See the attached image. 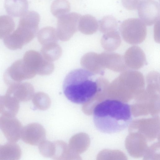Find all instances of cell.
<instances>
[{
	"mask_svg": "<svg viewBox=\"0 0 160 160\" xmlns=\"http://www.w3.org/2000/svg\"><path fill=\"white\" fill-rule=\"evenodd\" d=\"M93 121L97 129L107 134L126 129L132 119L130 106L122 101L106 99L97 104L93 111Z\"/></svg>",
	"mask_w": 160,
	"mask_h": 160,
	"instance_id": "1",
	"label": "cell"
},
{
	"mask_svg": "<svg viewBox=\"0 0 160 160\" xmlns=\"http://www.w3.org/2000/svg\"><path fill=\"white\" fill-rule=\"evenodd\" d=\"M96 74L84 69L71 71L65 78L63 84L66 97L72 102L79 104L91 100L101 89V78Z\"/></svg>",
	"mask_w": 160,
	"mask_h": 160,
	"instance_id": "2",
	"label": "cell"
},
{
	"mask_svg": "<svg viewBox=\"0 0 160 160\" xmlns=\"http://www.w3.org/2000/svg\"><path fill=\"white\" fill-rule=\"evenodd\" d=\"M39 24L34 19L26 16L21 17L15 30L4 38V43L10 49H21L36 36Z\"/></svg>",
	"mask_w": 160,
	"mask_h": 160,
	"instance_id": "3",
	"label": "cell"
},
{
	"mask_svg": "<svg viewBox=\"0 0 160 160\" xmlns=\"http://www.w3.org/2000/svg\"><path fill=\"white\" fill-rule=\"evenodd\" d=\"M22 60L27 67L36 74L48 75L52 72L54 69L52 62L45 59L40 53L34 50L27 51Z\"/></svg>",
	"mask_w": 160,
	"mask_h": 160,
	"instance_id": "4",
	"label": "cell"
},
{
	"mask_svg": "<svg viewBox=\"0 0 160 160\" xmlns=\"http://www.w3.org/2000/svg\"><path fill=\"white\" fill-rule=\"evenodd\" d=\"M36 74L26 65L22 59L14 62L6 70L4 75L5 83L10 86L33 78Z\"/></svg>",
	"mask_w": 160,
	"mask_h": 160,
	"instance_id": "5",
	"label": "cell"
},
{
	"mask_svg": "<svg viewBox=\"0 0 160 160\" xmlns=\"http://www.w3.org/2000/svg\"><path fill=\"white\" fill-rule=\"evenodd\" d=\"M81 16L76 12L68 13L58 18L56 29L59 39L69 40L77 31Z\"/></svg>",
	"mask_w": 160,
	"mask_h": 160,
	"instance_id": "6",
	"label": "cell"
},
{
	"mask_svg": "<svg viewBox=\"0 0 160 160\" xmlns=\"http://www.w3.org/2000/svg\"><path fill=\"white\" fill-rule=\"evenodd\" d=\"M141 20L147 25H151L159 20L160 7L154 0L141 1L138 8Z\"/></svg>",
	"mask_w": 160,
	"mask_h": 160,
	"instance_id": "7",
	"label": "cell"
},
{
	"mask_svg": "<svg viewBox=\"0 0 160 160\" xmlns=\"http://www.w3.org/2000/svg\"><path fill=\"white\" fill-rule=\"evenodd\" d=\"M0 127L9 142H16L20 138L22 127L15 117L1 116Z\"/></svg>",
	"mask_w": 160,
	"mask_h": 160,
	"instance_id": "8",
	"label": "cell"
},
{
	"mask_svg": "<svg viewBox=\"0 0 160 160\" xmlns=\"http://www.w3.org/2000/svg\"><path fill=\"white\" fill-rule=\"evenodd\" d=\"M33 92V86L31 83L20 82L9 86L5 94L13 98L19 102L28 100Z\"/></svg>",
	"mask_w": 160,
	"mask_h": 160,
	"instance_id": "9",
	"label": "cell"
},
{
	"mask_svg": "<svg viewBox=\"0 0 160 160\" xmlns=\"http://www.w3.org/2000/svg\"><path fill=\"white\" fill-rule=\"evenodd\" d=\"M120 28L123 35L128 37L143 36L146 31L144 23L136 18L125 20L121 24Z\"/></svg>",
	"mask_w": 160,
	"mask_h": 160,
	"instance_id": "10",
	"label": "cell"
},
{
	"mask_svg": "<svg viewBox=\"0 0 160 160\" xmlns=\"http://www.w3.org/2000/svg\"><path fill=\"white\" fill-rule=\"evenodd\" d=\"M19 146L16 142H9L0 145V160H17L21 156Z\"/></svg>",
	"mask_w": 160,
	"mask_h": 160,
	"instance_id": "11",
	"label": "cell"
},
{
	"mask_svg": "<svg viewBox=\"0 0 160 160\" xmlns=\"http://www.w3.org/2000/svg\"><path fill=\"white\" fill-rule=\"evenodd\" d=\"M27 0H5L4 7L7 13L14 17L21 16L27 11Z\"/></svg>",
	"mask_w": 160,
	"mask_h": 160,
	"instance_id": "12",
	"label": "cell"
},
{
	"mask_svg": "<svg viewBox=\"0 0 160 160\" xmlns=\"http://www.w3.org/2000/svg\"><path fill=\"white\" fill-rule=\"evenodd\" d=\"M98 27V21L93 16L87 14L81 16L78 29L82 33L87 35L93 34L96 31Z\"/></svg>",
	"mask_w": 160,
	"mask_h": 160,
	"instance_id": "13",
	"label": "cell"
},
{
	"mask_svg": "<svg viewBox=\"0 0 160 160\" xmlns=\"http://www.w3.org/2000/svg\"><path fill=\"white\" fill-rule=\"evenodd\" d=\"M62 53L61 48L56 42L43 45L40 53L45 59L52 62L59 59Z\"/></svg>",
	"mask_w": 160,
	"mask_h": 160,
	"instance_id": "14",
	"label": "cell"
},
{
	"mask_svg": "<svg viewBox=\"0 0 160 160\" xmlns=\"http://www.w3.org/2000/svg\"><path fill=\"white\" fill-rule=\"evenodd\" d=\"M37 38L42 46L57 42L59 39L56 29L51 27H47L41 29L38 33Z\"/></svg>",
	"mask_w": 160,
	"mask_h": 160,
	"instance_id": "15",
	"label": "cell"
},
{
	"mask_svg": "<svg viewBox=\"0 0 160 160\" xmlns=\"http://www.w3.org/2000/svg\"><path fill=\"white\" fill-rule=\"evenodd\" d=\"M70 10V4L67 0H55L51 7L52 13L58 18L68 13Z\"/></svg>",
	"mask_w": 160,
	"mask_h": 160,
	"instance_id": "16",
	"label": "cell"
},
{
	"mask_svg": "<svg viewBox=\"0 0 160 160\" xmlns=\"http://www.w3.org/2000/svg\"><path fill=\"white\" fill-rule=\"evenodd\" d=\"M15 23L13 18L8 15L0 16V39H3L14 31Z\"/></svg>",
	"mask_w": 160,
	"mask_h": 160,
	"instance_id": "17",
	"label": "cell"
},
{
	"mask_svg": "<svg viewBox=\"0 0 160 160\" xmlns=\"http://www.w3.org/2000/svg\"><path fill=\"white\" fill-rule=\"evenodd\" d=\"M100 29L102 31L113 30L118 25L116 19L112 16H107L99 21Z\"/></svg>",
	"mask_w": 160,
	"mask_h": 160,
	"instance_id": "18",
	"label": "cell"
},
{
	"mask_svg": "<svg viewBox=\"0 0 160 160\" xmlns=\"http://www.w3.org/2000/svg\"><path fill=\"white\" fill-rule=\"evenodd\" d=\"M1 116H10L7 99L5 95H0V117Z\"/></svg>",
	"mask_w": 160,
	"mask_h": 160,
	"instance_id": "19",
	"label": "cell"
},
{
	"mask_svg": "<svg viewBox=\"0 0 160 160\" xmlns=\"http://www.w3.org/2000/svg\"><path fill=\"white\" fill-rule=\"evenodd\" d=\"M141 1V0H122V2L126 9L132 10L138 9Z\"/></svg>",
	"mask_w": 160,
	"mask_h": 160,
	"instance_id": "20",
	"label": "cell"
}]
</instances>
